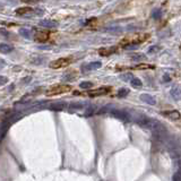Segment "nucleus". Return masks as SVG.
I'll list each match as a JSON object with an SVG mask.
<instances>
[{
    "instance_id": "nucleus-1",
    "label": "nucleus",
    "mask_w": 181,
    "mask_h": 181,
    "mask_svg": "<svg viewBox=\"0 0 181 181\" xmlns=\"http://www.w3.org/2000/svg\"><path fill=\"white\" fill-rule=\"evenodd\" d=\"M71 90V87L69 85H58V86H53L51 87L48 92H46V95L48 96H53V95H58V94H62V93H67Z\"/></svg>"
},
{
    "instance_id": "nucleus-2",
    "label": "nucleus",
    "mask_w": 181,
    "mask_h": 181,
    "mask_svg": "<svg viewBox=\"0 0 181 181\" xmlns=\"http://www.w3.org/2000/svg\"><path fill=\"white\" fill-rule=\"evenodd\" d=\"M157 120H154L152 118H146V117H144V118L139 119V120H137V123L144 129H148V130H152L154 128V126L156 125Z\"/></svg>"
},
{
    "instance_id": "nucleus-3",
    "label": "nucleus",
    "mask_w": 181,
    "mask_h": 181,
    "mask_svg": "<svg viewBox=\"0 0 181 181\" xmlns=\"http://www.w3.org/2000/svg\"><path fill=\"white\" fill-rule=\"evenodd\" d=\"M71 62V59L70 58H60V59H57L52 62H50V68H54V69H58V68H62V67L68 66L69 63Z\"/></svg>"
},
{
    "instance_id": "nucleus-4",
    "label": "nucleus",
    "mask_w": 181,
    "mask_h": 181,
    "mask_svg": "<svg viewBox=\"0 0 181 181\" xmlns=\"http://www.w3.org/2000/svg\"><path fill=\"white\" fill-rule=\"evenodd\" d=\"M111 115H113V117L117 119L123 120V121H127V120L130 119V115H129L126 111H122V110H112Z\"/></svg>"
},
{
    "instance_id": "nucleus-5",
    "label": "nucleus",
    "mask_w": 181,
    "mask_h": 181,
    "mask_svg": "<svg viewBox=\"0 0 181 181\" xmlns=\"http://www.w3.org/2000/svg\"><path fill=\"white\" fill-rule=\"evenodd\" d=\"M102 67V63L100 61H95V62H90V63H87L85 66H82V70L83 71H90V70H95V69H99V68H101Z\"/></svg>"
},
{
    "instance_id": "nucleus-6",
    "label": "nucleus",
    "mask_w": 181,
    "mask_h": 181,
    "mask_svg": "<svg viewBox=\"0 0 181 181\" xmlns=\"http://www.w3.org/2000/svg\"><path fill=\"white\" fill-rule=\"evenodd\" d=\"M40 26L45 28H53L58 26V23L54 21H51V19H43V21L40 22Z\"/></svg>"
},
{
    "instance_id": "nucleus-7",
    "label": "nucleus",
    "mask_w": 181,
    "mask_h": 181,
    "mask_svg": "<svg viewBox=\"0 0 181 181\" xmlns=\"http://www.w3.org/2000/svg\"><path fill=\"white\" fill-rule=\"evenodd\" d=\"M140 100L143 102H145V103H147V104L150 105H155L156 104V100L152 96V95L150 94H142L140 95Z\"/></svg>"
},
{
    "instance_id": "nucleus-8",
    "label": "nucleus",
    "mask_w": 181,
    "mask_h": 181,
    "mask_svg": "<svg viewBox=\"0 0 181 181\" xmlns=\"http://www.w3.org/2000/svg\"><path fill=\"white\" fill-rule=\"evenodd\" d=\"M67 108V103L65 102H58V103H53L50 105V109L52 111H63Z\"/></svg>"
},
{
    "instance_id": "nucleus-9",
    "label": "nucleus",
    "mask_w": 181,
    "mask_h": 181,
    "mask_svg": "<svg viewBox=\"0 0 181 181\" xmlns=\"http://www.w3.org/2000/svg\"><path fill=\"white\" fill-rule=\"evenodd\" d=\"M171 96L174 100H181V87L180 86H174L171 90Z\"/></svg>"
},
{
    "instance_id": "nucleus-10",
    "label": "nucleus",
    "mask_w": 181,
    "mask_h": 181,
    "mask_svg": "<svg viewBox=\"0 0 181 181\" xmlns=\"http://www.w3.org/2000/svg\"><path fill=\"white\" fill-rule=\"evenodd\" d=\"M109 90H110L109 87L99 88V90H92V92H90V93H88V95H90V96H99V95H103V94H107Z\"/></svg>"
},
{
    "instance_id": "nucleus-11",
    "label": "nucleus",
    "mask_w": 181,
    "mask_h": 181,
    "mask_svg": "<svg viewBox=\"0 0 181 181\" xmlns=\"http://www.w3.org/2000/svg\"><path fill=\"white\" fill-rule=\"evenodd\" d=\"M35 40H38L40 42H43V41H46L48 40V33H45V32H42V31H38L35 33Z\"/></svg>"
},
{
    "instance_id": "nucleus-12",
    "label": "nucleus",
    "mask_w": 181,
    "mask_h": 181,
    "mask_svg": "<svg viewBox=\"0 0 181 181\" xmlns=\"http://www.w3.org/2000/svg\"><path fill=\"white\" fill-rule=\"evenodd\" d=\"M164 115H165V117H167L169 119H171V120H178V119L180 118V113H179L178 111H175V110L165 112V113H164Z\"/></svg>"
},
{
    "instance_id": "nucleus-13",
    "label": "nucleus",
    "mask_w": 181,
    "mask_h": 181,
    "mask_svg": "<svg viewBox=\"0 0 181 181\" xmlns=\"http://www.w3.org/2000/svg\"><path fill=\"white\" fill-rule=\"evenodd\" d=\"M14 50V48L11 45L7 44V43H0V52L1 53H9Z\"/></svg>"
},
{
    "instance_id": "nucleus-14",
    "label": "nucleus",
    "mask_w": 181,
    "mask_h": 181,
    "mask_svg": "<svg viewBox=\"0 0 181 181\" xmlns=\"http://www.w3.org/2000/svg\"><path fill=\"white\" fill-rule=\"evenodd\" d=\"M33 9L31 7H22L16 9V14L17 15H26V14H31Z\"/></svg>"
},
{
    "instance_id": "nucleus-15",
    "label": "nucleus",
    "mask_w": 181,
    "mask_h": 181,
    "mask_svg": "<svg viewBox=\"0 0 181 181\" xmlns=\"http://www.w3.org/2000/svg\"><path fill=\"white\" fill-rule=\"evenodd\" d=\"M19 34L23 36V38H32V33L30 30H27V28H21L19 30Z\"/></svg>"
},
{
    "instance_id": "nucleus-16",
    "label": "nucleus",
    "mask_w": 181,
    "mask_h": 181,
    "mask_svg": "<svg viewBox=\"0 0 181 181\" xmlns=\"http://www.w3.org/2000/svg\"><path fill=\"white\" fill-rule=\"evenodd\" d=\"M130 83H131V86L135 87V88H138V87H142L143 86V83H142V80L139 79V78H132L131 80H130Z\"/></svg>"
},
{
    "instance_id": "nucleus-17",
    "label": "nucleus",
    "mask_w": 181,
    "mask_h": 181,
    "mask_svg": "<svg viewBox=\"0 0 181 181\" xmlns=\"http://www.w3.org/2000/svg\"><path fill=\"white\" fill-rule=\"evenodd\" d=\"M152 17L154 19H161V17H162V10L161 9H154L153 13H152Z\"/></svg>"
},
{
    "instance_id": "nucleus-18",
    "label": "nucleus",
    "mask_w": 181,
    "mask_h": 181,
    "mask_svg": "<svg viewBox=\"0 0 181 181\" xmlns=\"http://www.w3.org/2000/svg\"><path fill=\"white\" fill-rule=\"evenodd\" d=\"M129 92H130V90H129L128 88H120L118 92V96L119 98H125V96H127V95L129 94Z\"/></svg>"
},
{
    "instance_id": "nucleus-19",
    "label": "nucleus",
    "mask_w": 181,
    "mask_h": 181,
    "mask_svg": "<svg viewBox=\"0 0 181 181\" xmlns=\"http://www.w3.org/2000/svg\"><path fill=\"white\" fill-rule=\"evenodd\" d=\"M80 88H84V90H87V88H90V87H93V83H90V82H82L79 84Z\"/></svg>"
},
{
    "instance_id": "nucleus-20",
    "label": "nucleus",
    "mask_w": 181,
    "mask_h": 181,
    "mask_svg": "<svg viewBox=\"0 0 181 181\" xmlns=\"http://www.w3.org/2000/svg\"><path fill=\"white\" fill-rule=\"evenodd\" d=\"M95 110H96V107H94V105H90V107H88V108L86 109V111H85V115H93V113L95 112Z\"/></svg>"
},
{
    "instance_id": "nucleus-21",
    "label": "nucleus",
    "mask_w": 181,
    "mask_h": 181,
    "mask_svg": "<svg viewBox=\"0 0 181 181\" xmlns=\"http://www.w3.org/2000/svg\"><path fill=\"white\" fill-rule=\"evenodd\" d=\"M120 78H121L122 80H125V82H129V80H131L134 77H132L131 74H122V75H120Z\"/></svg>"
},
{
    "instance_id": "nucleus-22",
    "label": "nucleus",
    "mask_w": 181,
    "mask_h": 181,
    "mask_svg": "<svg viewBox=\"0 0 181 181\" xmlns=\"http://www.w3.org/2000/svg\"><path fill=\"white\" fill-rule=\"evenodd\" d=\"M115 48H113V49H103L100 51V53H101L102 56H109V53H112V52H115Z\"/></svg>"
},
{
    "instance_id": "nucleus-23",
    "label": "nucleus",
    "mask_w": 181,
    "mask_h": 181,
    "mask_svg": "<svg viewBox=\"0 0 181 181\" xmlns=\"http://www.w3.org/2000/svg\"><path fill=\"white\" fill-rule=\"evenodd\" d=\"M70 109H83L84 104L83 103H73V104L69 105Z\"/></svg>"
},
{
    "instance_id": "nucleus-24",
    "label": "nucleus",
    "mask_w": 181,
    "mask_h": 181,
    "mask_svg": "<svg viewBox=\"0 0 181 181\" xmlns=\"http://www.w3.org/2000/svg\"><path fill=\"white\" fill-rule=\"evenodd\" d=\"M172 180H173V181H181V174L179 173L178 171L173 174V177H172Z\"/></svg>"
},
{
    "instance_id": "nucleus-25",
    "label": "nucleus",
    "mask_w": 181,
    "mask_h": 181,
    "mask_svg": "<svg viewBox=\"0 0 181 181\" xmlns=\"http://www.w3.org/2000/svg\"><path fill=\"white\" fill-rule=\"evenodd\" d=\"M145 57H144V54H142V53H139V54H134V57H132L131 59L135 60V61H137V60H142L144 59Z\"/></svg>"
},
{
    "instance_id": "nucleus-26",
    "label": "nucleus",
    "mask_w": 181,
    "mask_h": 181,
    "mask_svg": "<svg viewBox=\"0 0 181 181\" xmlns=\"http://www.w3.org/2000/svg\"><path fill=\"white\" fill-rule=\"evenodd\" d=\"M75 74H76V73H75ZM75 74H71V73H70L69 75H67V76L62 77V80H66V82H68V80H70L71 78L76 77V75H75Z\"/></svg>"
},
{
    "instance_id": "nucleus-27",
    "label": "nucleus",
    "mask_w": 181,
    "mask_h": 181,
    "mask_svg": "<svg viewBox=\"0 0 181 181\" xmlns=\"http://www.w3.org/2000/svg\"><path fill=\"white\" fill-rule=\"evenodd\" d=\"M6 83H8V78L5 76H0V85H5Z\"/></svg>"
},
{
    "instance_id": "nucleus-28",
    "label": "nucleus",
    "mask_w": 181,
    "mask_h": 181,
    "mask_svg": "<svg viewBox=\"0 0 181 181\" xmlns=\"http://www.w3.org/2000/svg\"><path fill=\"white\" fill-rule=\"evenodd\" d=\"M175 163H177V167H178V172L181 174V160H177Z\"/></svg>"
},
{
    "instance_id": "nucleus-29",
    "label": "nucleus",
    "mask_w": 181,
    "mask_h": 181,
    "mask_svg": "<svg viewBox=\"0 0 181 181\" xmlns=\"http://www.w3.org/2000/svg\"><path fill=\"white\" fill-rule=\"evenodd\" d=\"M137 46H138L137 44H130V45H127V46H126V49L127 50H134V49H136Z\"/></svg>"
},
{
    "instance_id": "nucleus-30",
    "label": "nucleus",
    "mask_w": 181,
    "mask_h": 181,
    "mask_svg": "<svg viewBox=\"0 0 181 181\" xmlns=\"http://www.w3.org/2000/svg\"><path fill=\"white\" fill-rule=\"evenodd\" d=\"M23 2H28V4H34V2H38V0H22Z\"/></svg>"
},
{
    "instance_id": "nucleus-31",
    "label": "nucleus",
    "mask_w": 181,
    "mask_h": 181,
    "mask_svg": "<svg viewBox=\"0 0 181 181\" xmlns=\"http://www.w3.org/2000/svg\"><path fill=\"white\" fill-rule=\"evenodd\" d=\"M163 80H164V82H169V80H170V77H169V75H167V74H165V75L163 76Z\"/></svg>"
},
{
    "instance_id": "nucleus-32",
    "label": "nucleus",
    "mask_w": 181,
    "mask_h": 181,
    "mask_svg": "<svg viewBox=\"0 0 181 181\" xmlns=\"http://www.w3.org/2000/svg\"><path fill=\"white\" fill-rule=\"evenodd\" d=\"M154 51H159V48H156V46H154V48H151L150 50H148V52H154Z\"/></svg>"
}]
</instances>
